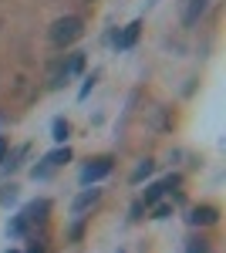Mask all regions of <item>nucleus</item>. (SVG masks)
I'll return each instance as SVG.
<instances>
[{
    "label": "nucleus",
    "mask_w": 226,
    "mask_h": 253,
    "mask_svg": "<svg viewBox=\"0 0 226 253\" xmlns=\"http://www.w3.org/2000/svg\"><path fill=\"white\" fill-rule=\"evenodd\" d=\"M81 34H85V20L75 17V14H68V17H61V20H54V24H51V41H54L57 47L75 44Z\"/></svg>",
    "instance_id": "1"
},
{
    "label": "nucleus",
    "mask_w": 226,
    "mask_h": 253,
    "mask_svg": "<svg viewBox=\"0 0 226 253\" xmlns=\"http://www.w3.org/2000/svg\"><path fill=\"white\" fill-rule=\"evenodd\" d=\"M112 169H115V159H112V156L88 159V166L81 169V182H85V186H91V182H98V179H105Z\"/></svg>",
    "instance_id": "2"
},
{
    "label": "nucleus",
    "mask_w": 226,
    "mask_h": 253,
    "mask_svg": "<svg viewBox=\"0 0 226 253\" xmlns=\"http://www.w3.org/2000/svg\"><path fill=\"white\" fill-rule=\"evenodd\" d=\"M189 226H216L220 223V210L216 206H192L186 216Z\"/></svg>",
    "instance_id": "3"
},
{
    "label": "nucleus",
    "mask_w": 226,
    "mask_h": 253,
    "mask_svg": "<svg viewBox=\"0 0 226 253\" xmlns=\"http://www.w3.org/2000/svg\"><path fill=\"white\" fill-rule=\"evenodd\" d=\"M138 34H142V20H132V24H125V27H122V34H115V44H118V51H129V47H135Z\"/></svg>",
    "instance_id": "4"
},
{
    "label": "nucleus",
    "mask_w": 226,
    "mask_h": 253,
    "mask_svg": "<svg viewBox=\"0 0 226 253\" xmlns=\"http://www.w3.org/2000/svg\"><path fill=\"white\" fill-rule=\"evenodd\" d=\"M47 213H51V203H47V199H34V203H27V206H24V219H27V226H31V223H44V219H47Z\"/></svg>",
    "instance_id": "5"
},
{
    "label": "nucleus",
    "mask_w": 226,
    "mask_h": 253,
    "mask_svg": "<svg viewBox=\"0 0 226 253\" xmlns=\"http://www.w3.org/2000/svg\"><path fill=\"white\" fill-rule=\"evenodd\" d=\"M98 199H101V189H94V186H91V189H81V196H78L75 203H71V213H75V216H81L85 210H91V206L98 203Z\"/></svg>",
    "instance_id": "6"
},
{
    "label": "nucleus",
    "mask_w": 226,
    "mask_h": 253,
    "mask_svg": "<svg viewBox=\"0 0 226 253\" xmlns=\"http://www.w3.org/2000/svg\"><path fill=\"white\" fill-rule=\"evenodd\" d=\"M209 0H189L186 3V14H182V20H186V27H192V24H199V17L206 14Z\"/></svg>",
    "instance_id": "7"
},
{
    "label": "nucleus",
    "mask_w": 226,
    "mask_h": 253,
    "mask_svg": "<svg viewBox=\"0 0 226 253\" xmlns=\"http://www.w3.org/2000/svg\"><path fill=\"white\" fill-rule=\"evenodd\" d=\"M44 162H47L51 169L68 166V162H71V149H68V145H61V149H54V152H47V156H44Z\"/></svg>",
    "instance_id": "8"
},
{
    "label": "nucleus",
    "mask_w": 226,
    "mask_h": 253,
    "mask_svg": "<svg viewBox=\"0 0 226 253\" xmlns=\"http://www.w3.org/2000/svg\"><path fill=\"white\" fill-rule=\"evenodd\" d=\"M68 135H71V125H68V118H54V122H51V138L64 145V142H68Z\"/></svg>",
    "instance_id": "9"
},
{
    "label": "nucleus",
    "mask_w": 226,
    "mask_h": 253,
    "mask_svg": "<svg viewBox=\"0 0 226 253\" xmlns=\"http://www.w3.org/2000/svg\"><path fill=\"white\" fill-rule=\"evenodd\" d=\"M152 172H155V162H152V159H142V162L135 166V172H132V182L138 186V182H145Z\"/></svg>",
    "instance_id": "10"
},
{
    "label": "nucleus",
    "mask_w": 226,
    "mask_h": 253,
    "mask_svg": "<svg viewBox=\"0 0 226 253\" xmlns=\"http://www.w3.org/2000/svg\"><path fill=\"white\" fill-rule=\"evenodd\" d=\"M51 88H64L68 84V68H64V61H57L54 68H51V81H47Z\"/></svg>",
    "instance_id": "11"
},
{
    "label": "nucleus",
    "mask_w": 226,
    "mask_h": 253,
    "mask_svg": "<svg viewBox=\"0 0 226 253\" xmlns=\"http://www.w3.org/2000/svg\"><path fill=\"white\" fill-rule=\"evenodd\" d=\"M7 236H10V240H20V236H27V219H24V216H14V219L7 223Z\"/></svg>",
    "instance_id": "12"
},
{
    "label": "nucleus",
    "mask_w": 226,
    "mask_h": 253,
    "mask_svg": "<svg viewBox=\"0 0 226 253\" xmlns=\"http://www.w3.org/2000/svg\"><path fill=\"white\" fill-rule=\"evenodd\" d=\"M162 193H166V189H162V182H149V186H145V196H142V203L152 206V203H159V199H162Z\"/></svg>",
    "instance_id": "13"
},
{
    "label": "nucleus",
    "mask_w": 226,
    "mask_h": 253,
    "mask_svg": "<svg viewBox=\"0 0 226 253\" xmlns=\"http://www.w3.org/2000/svg\"><path fill=\"white\" fill-rule=\"evenodd\" d=\"M186 253H209V240L206 236H192L186 243Z\"/></svg>",
    "instance_id": "14"
},
{
    "label": "nucleus",
    "mask_w": 226,
    "mask_h": 253,
    "mask_svg": "<svg viewBox=\"0 0 226 253\" xmlns=\"http://www.w3.org/2000/svg\"><path fill=\"white\" fill-rule=\"evenodd\" d=\"M169 216H172L169 203H162V199H159V203H152V219H169Z\"/></svg>",
    "instance_id": "15"
},
{
    "label": "nucleus",
    "mask_w": 226,
    "mask_h": 253,
    "mask_svg": "<svg viewBox=\"0 0 226 253\" xmlns=\"http://www.w3.org/2000/svg\"><path fill=\"white\" fill-rule=\"evenodd\" d=\"M64 68H68V78H71V75H78V71L85 68V54H71V58L64 61Z\"/></svg>",
    "instance_id": "16"
},
{
    "label": "nucleus",
    "mask_w": 226,
    "mask_h": 253,
    "mask_svg": "<svg viewBox=\"0 0 226 253\" xmlns=\"http://www.w3.org/2000/svg\"><path fill=\"white\" fill-rule=\"evenodd\" d=\"M94 81H98V71H91V75H88V78H85V84H81V91H78V98H81V101H85V98L91 95Z\"/></svg>",
    "instance_id": "17"
},
{
    "label": "nucleus",
    "mask_w": 226,
    "mask_h": 253,
    "mask_svg": "<svg viewBox=\"0 0 226 253\" xmlns=\"http://www.w3.org/2000/svg\"><path fill=\"white\" fill-rule=\"evenodd\" d=\"M0 203H3V206L17 203V186H14V182H10V186H3V193H0Z\"/></svg>",
    "instance_id": "18"
},
{
    "label": "nucleus",
    "mask_w": 226,
    "mask_h": 253,
    "mask_svg": "<svg viewBox=\"0 0 226 253\" xmlns=\"http://www.w3.org/2000/svg\"><path fill=\"white\" fill-rule=\"evenodd\" d=\"M51 172H54V169H51L47 162H41V166H34V169H31V175H34V179H51Z\"/></svg>",
    "instance_id": "19"
},
{
    "label": "nucleus",
    "mask_w": 226,
    "mask_h": 253,
    "mask_svg": "<svg viewBox=\"0 0 226 253\" xmlns=\"http://www.w3.org/2000/svg\"><path fill=\"white\" fill-rule=\"evenodd\" d=\"M179 182H182V179H179V175H166V179H162V189H166V193H169V189H176V186H179Z\"/></svg>",
    "instance_id": "20"
},
{
    "label": "nucleus",
    "mask_w": 226,
    "mask_h": 253,
    "mask_svg": "<svg viewBox=\"0 0 226 253\" xmlns=\"http://www.w3.org/2000/svg\"><path fill=\"white\" fill-rule=\"evenodd\" d=\"M7 152H10V142H7V135H0V166H3Z\"/></svg>",
    "instance_id": "21"
},
{
    "label": "nucleus",
    "mask_w": 226,
    "mask_h": 253,
    "mask_svg": "<svg viewBox=\"0 0 226 253\" xmlns=\"http://www.w3.org/2000/svg\"><path fill=\"white\" fill-rule=\"evenodd\" d=\"M142 213H145V203L138 199V203L132 206V216H129V219H142Z\"/></svg>",
    "instance_id": "22"
},
{
    "label": "nucleus",
    "mask_w": 226,
    "mask_h": 253,
    "mask_svg": "<svg viewBox=\"0 0 226 253\" xmlns=\"http://www.w3.org/2000/svg\"><path fill=\"white\" fill-rule=\"evenodd\" d=\"M27 253H44V247H31V250H27Z\"/></svg>",
    "instance_id": "23"
},
{
    "label": "nucleus",
    "mask_w": 226,
    "mask_h": 253,
    "mask_svg": "<svg viewBox=\"0 0 226 253\" xmlns=\"http://www.w3.org/2000/svg\"><path fill=\"white\" fill-rule=\"evenodd\" d=\"M7 253H20V250H7Z\"/></svg>",
    "instance_id": "24"
},
{
    "label": "nucleus",
    "mask_w": 226,
    "mask_h": 253,
    "mask_svg": "<svg viewBox=\"0 0 226 253\" xmlns=\"http://www.w3.org/2000/svg\"><path fill=\"white\" fill-rule=\"evenodd\" d=\"M118 253H125V250H118Z\"/></svg>",
    "instance_id": "25"
},
{
    "label": "nucleus",
    "mask_w": 226,
    "mask_h": 253,
    "mask_svg": "<svg viewBox=\"0 0 226 253\" xmlns=\"http://www.w3.org/2000/svg\"><path fill=\"white\" fill-rule=\"evenodd\" d=\"M88 3H91V0H88Z\"/></svg>",
    "instance_id": "26"
}]
</instances>
